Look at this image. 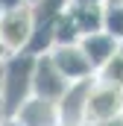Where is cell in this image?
Returning <instances> with one entry per match:
<instances>
[{
	"label": "cell",
	"mask_w": 123,
	"mask_h": 126,
	"mask_svg": "<svg viewBox=\"0 0 123 126\" xmlns=\"http://www.w3.org/2000/svg\"><path fill=\"white\" fill-rule=\"evenodd\" d=\"M32 67L35 56L30 53H15L3 59V94H0V114L12 117L15 109L32 97Z\"/></svg>",
	"instance_id": "6da1fadb"
},
{
	"label": "cell",
	"mask_w": 123,
	"mask_h": 126,
	"mask_svg": "<svg viewBox=\"0 0 123 126\" xmlns=\"http://www.w3.org/2000/svg\"><path fill=\"white\" fill-rule=\"evenodd\" d=\"M32 27H35V12H32L30 3H21V6L0 12V47L6 50V56L27 50Z\"/></svg>",
	"instance_id": "7a4b0ae2"
},
{
	"label": "cell",
	"mask_w": 123,
	"mask_h": 126,
	"mask_svg": "<svg viewBox=\"0 0 123 126\" xmlns=\"http://www.w3.org/2000/svg\"><path fill=\"white\" fill-rule=\"evenodd\" d=\"M117 114H123V91L94 79L91 88H88V100H85V123L108 120V117H117Z\"/></svg>",
	"instance_id": "3957f363"
},
{
	"label": "cell",
	"mask_w": 123,
	"mask_h": 126,
	"mask_svg": "<svg viewBox=\"0 0 123 126\" xmlns=\"http://www.w3.org/2000/svg\"><path fill=\"white\" fill-rule=\"evenodd\" d=\"M47 56H50V62L56 64V70H59L67 82L94 79V67L88 64L85 53L79 50V44H56Z\"/></svg>",
	"instance_id": "277c9868"
},
{
	"label": "cell",
	"mask_w": 123,
	"mask_h": 126,
	"mask_svg": "<svg viewBox=\"0 0 123 126\" xmlns=\"http://www.w3.org/2000/svg\"><path fill=\"white\" fill-rule=\"evenodd\" d=\"M70 82L56 70V64L50 62V56H35V67H32V94L35 97H44V100H59L64 94Z\"/></svg>",
	"instance_id": "5b68a950"
},
{
	"label": "cell",
	"mask_w": 123,
	"mask_h": 126,
	"mask_svg": "<svg viewBox=\"0 0 123 126\" xmlns=\"http://www.w3.org/2000/svg\"><path fill=\"white\" fill-rule=\"evenodd\" d=\"M94 79H82V82H70L64 88V94L56 100L59 106V123L62 126H85V100H88V88Z\"/></svg>",
	"instance_id": "8992f818"
},
{
	"label": "cell",
	"mask_w": 123,
	"mask_h": 126,
	"mask_svg": "<svg viewBox=\"0 0 123 126\" xmlns=\"http://www.w3.org/2000/svg\"><path fill=\"white\" fill-rule=\"evenodd\" d=\"M12 117L21 126H62L59 123V106L53 100H44V97H35V94L27 97L15 109Z\"/></svg>",
	"instance_id": "52a82bcc"
},
{
	"label": "cell",
	"mask_w": 123,
	"mask_h": 126,
	"mask_svg": "<svg viewBox=\"0 0 123 126\" xmlns=\"http://www.w3.org/2000/svg\"><path fill=\"white\" fill-rule=\"evenodd\" d=\"M76 44H79V50L85 53V59H88V64L94 67V73H97L103 64H106L114 53H117V50H120V41H117V38H111L108 32H103V30L82 35Z\"/></svg>",
	"instance_id": "ba28073f"
},
{
	"label": "cell",
	"mask_w": 123,
	"mask_h": 126,
	"mask_svg": "<svg viewBox=\"0 0 123 126\" xmlns=\"http://www.w3.org/2000/svg\"><path fill=\"white\" fill-rule=\"evenodd\" d=\"M70 27L76 30V35H88V32H100L103 30V3H94V6H76V3H67L64 9Z\"/></svg>",
	"instance_id": "9c48e42d"
},
{
	"label": "cell",
	"mask_w": 123,
	"mask_h": 126,
	"mask_svg": "<svg viewBox=\"0 0 123 126\" xmlns=\"http://www.w3.org/2000/svg\"><path fill=\"white\" fill-rule=\"evenodd\" d=\"M94 79H100V82H106V85H114V88L123 91V44H120V50L94 73Z\"/></svg>",
	"instance_id": "30bf717a"
},
{
	"label": "cell",
	"mask_w": 123,
	"mask_h": 126,
	"mask_svg": "<svg viewBox=\"0 0 123 126\" xmlns=\"http://www.w3.org/2000/svg\"><path fill=\"white\" fill-rule=\"evenodd\" d=\"M103 32L123 44V6H103Z\"/></svg>",
	"instance_id": "8fae6325"
},
{
	"label": "cell",
	"mask_w": 123,
	"mask_h": 126,
	"mask_svg": "<svg viewBox=\"0 0 123 126\" xmlns=\"http://www.w3.org/2000/svg\"><path fill=\"white\" fill-rule=\"evenodd\" d=\"M85 126H123V114L108 117V120H91V123H85Z\"/></svg>",
	"instance_id": "7c38bea8"
},
{
	"label": "cell",
	"mask_w": 123,
	"mask_h": 126,
	"mask_svg": "<svg viewBox=\"0 0 123 126\" xmlns=\"http://www.w3.org/2000/svg\"><path fill=\"white\" fill-rule=\"evenodd\" d=\"M21 3H24V0H0V12H3V9H12V6H21Z\"/></svg>",
	"instance_id": "4fadbf2b"
},
{
	"label": "cell",
	"mask_w": 123,
	"mask_h": 126,
	"mask_svg": "<svg viewBox=\"0 0 123 126\" xmlns=\"http://www.w3.org/2000/svg\"><path fill=\"white\" fill-rule=\"evenodd\" d=\"M67 3H76V6H94V3H103V0H67Z\"/></svg>",
	"instance_id": "5bb4252c"
},
{
	"label": "cell",
	"mask_w": 123,
	"mask_h": 126,
	"mask_svg": "<svg viewBox=\"0 0 123 126\" xmlns=\"http://www.w3.org/2000/svg\"><path fill=\"white\" fill-rule=\"evenodd\" d=\"M0 126H21V123H18L15 117H3V120H0Z\"/></svg>",
	"instance_id": "9a60e30c"
},
{
	"label": "cell",
	"mask_w": 123,
	"mask_h": 126,
	"mask_svg": "<svg viewBox=\"0 0 123 126\" xmlns=\"http://www.w3.org/2000/svg\"><path fill=\"white\" fill-rule=\"evenodd\" d=\"M103 6H123V0H103Z\"/></svg>",
	"instance_id": "2e32d148"
},
{
	"label": "cell",
	"mask_w": 123,
	"mask_h": 126,
	"mask_svg": "<svg viewBox=\"0 0 123 126\" xmlns=\"http://www.w3.org/2000/svg\"><path fill=\"white\" fill-rule=\"evenodd\" d=\"M0 94H3V62H0Z\"/></svg>",
	"instance_id": "e0dca14e"
},
{
	"label": "cell",
	"mask_w": 123,
	"mask_h": 126,
	"mask_svg": "<svg viewBox=\"0 0 123 126\" xmlns=\"http://www.w3.org/2000/svg\"><path fill=\"white\" fill-rule=\"evenodd\" d=\"M3 59H6V50H3V47H0V62H3Z\"/></svg>",
	"instance_id": "ac0fdd59"
},
{
	"label": "cell",
	"mask_w": 123,
	"mask_h": 126,
	"mask_svg": "<svg viewBox=\"0 0 123 126\" xmlns=\"http://www.w3.org/2000/svg\"><path fill=\"white\" fill-rule=\"evenodd\" d=\"M24 3H30V6H35V3H38V0H24Z\"/></svg>",
	"instance_id": "d6986e66"
},
{
	"label": "cell",
	"mask_w": 123,
	"mask_h": 126,
	"mask_svg": "<svg viewBox=\"0 0 123 126\" xmlns=\"http://www.w3.org/2000/svg\"><path fill=\"white\" fill-rule=\"evenodd\" d=\"M0 120H3V114H0Z\"/></svg>",
	"instance_id": "ffe728a7"
}]
</instances>
